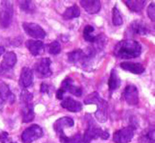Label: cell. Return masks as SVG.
Listing matches in <instances>:
<instances>
[{"mask_svg": "<svg viewBox=\"0 0 155 143\" xmlns=\"http://www.w3.org/2000/svg\"><path fill=\"white\" fill-rule=\"evenodd\" d=\"M113 53L115 57L120 59L136 58L141 54L142 46L135 40H122L115 46Z\"/></svg>", "mask_w": 155, "mask_h": 143, "instance_id": "6da1fadb", "label": "cell"}, {"mask_svg": "<svg viewBox=\"0 0 155 143\" xmlns=\"http://www.w3.org/2000/svg\"><path fill=\"white\" fill-rule=\"evenodd\" d=\"M86 105H96L97 110L94 115L101 123H104L108 119V102L102 98L97 92H93L87 95L84 100Z\"/></svg>", "mask_w": 155, "mask_h": 143, "instance_id": "7a4b0ae2", "label": "cell"}, {"mask_svg": "<svg viewBox=\"0 0 155 143\" xmlns=\"http://www.w3.org/2000/svg\"><path fill=\"white\" fill-rule=\"evenodd\" d=\"M20 99L22 105V121L24 123L31 122L35 118L32 103L33 95L26 89H24L20 93Z\"/></svg>", "mask_w": 155, "mask_h": 143, "instance_id": "3957f363", "label": "cell"}, {"mask_svg": "<svg viewBox=\"0 0 155 143\" xmlns=\"http://www.w3.org/2000/svg\"><path fill=\"white\" fill-rule=\"evenodd\" d=\"M109 138V132L107 131H103L91 117L88 120L87 129L82 137L83 143H91L93 140H96L98 138H101L103 140H107Z\"/></svg>", "mask_w": 155, "mask_h": 143, "instance_id": "277c9868", "label": "cell"}, {"mask_svg": "<svg viewBox=\"0 0 155 143\" xmlns=\"http://www.w3.org/2000/svg\"><path fill=\"white\" fill-rule=\"evenodd\" d=\"M13 5L10 1H2L0 3V27L8 28L13 17Z\"/></svg>", "mask_w": 155, "mask_h": 143, "instance_id": "5b68a950", "label": "cell"}, {"mask_svg": "<svg viewBox=\"0 0 155 143\" xmlns=\"http://www.w3.org/2000/svg\"><path fill=\"white\" fill-rule=\"evenodd\" d=\"M43 128L38 124H32L28 127L21 135V140L23 143H32L43 136Z\"/></svg>", "mask_w": 155, "mask_h": 143, "instance_id": "8992f818", "label": "cell"}, {"mask_svg": "<svg viewBox=\"0 0 155 143\" xmlns=\"http://www.w3.org/2000/svg\"><path fill=\"white\" fill-rule=\"evenodd\" d=\"M52 61L50 58H43L35 63L34 69L36 75L39 78H48L52 75L53 72L50 66Z\"/></svg>", "mask_w": 155, "mask_h": 143, "instance_id": "52a82bcc", "label": "cell"}, {"mask_svg": "<svg viewBox=\"0 0 155 143\" xmlns=\"http://www.w3.org/2000/svg\"><path fill=\"white\" fill-rule=\"evenodd\" d=\"M22 28L28 35L34 39H43L46 36L44 28L38 24L25 22L22 24Z\"/></svg>", "mask_w": 155, "mask_h": 143, "instance_id": "ba28073f", "label": "cell"}, {"mask_svg": "<svg viewBox=\"0 0 155 143\" xmlns=\"http://www.w3.org/2000/svg\"><path fill=\"white\" fill-rule=\"evenodd\" d=\"M134 135V128L127 126L117 131L113 135V141L115 143H129Z\"/></svg>", "mask_w": 155, "mask_h": 143, "instance_id": "9c48e42d", "label": "cell"}, {"mask_svg": "<svg viewBox=\"0 0 155 143\" xmlns=\"http://www.w3.org/2000/svg\"><path fill=\"white\" fill-rule=\"evenodd\" d=\"M17 62V55L13 52L6 53L0 63V76L7 74L14 67Z\"/></svg>", "mask_w": 155, "mask_h": 143, "instance_id": "30bf717a", "label": "cell"}, {"mask_svg": "<svg viewBox=\"0 0 155 143\" xmlns=\"http://www.w3.org/2000/svg\"><path fill=\"white\" fill-rule=\"evenodd\" d=\"M15 101V96L11 91L9 85L4 81H0V110L6 103L13 104Z\"/></svg>", "mask_w": 155, "mask_h": 143, "instance_id": "8fae6325", "label": "cell"}, {"mask_svg": "<svg viewBox=\"0 0 155 143\" xmlns=\"http://www.w3.org/2000/svg\"><path fill=\"white\" fill-rule=\"evenodd\" d=\"M123 96L127 103L129 105L135 106L139 103V91L134 85H127L123 92Z\"/></svg>", "mask_w": 155, "mask_h": 143, "instance_id": "7c38bea8", "label": "cell"}, {"mask_svg": "<svg viewBox=\"0 0 155 143\" xmlns=\"http://www.w3.org/2000/svg\"><path fill=\"white\" fill-rule=\"evenodd\" d=\"M61 88L64 90L65 92H68L76 97H81L82 95V89L74 84V80L71 77H66L62 81Z\"/></svg>", "mask_w": 155, "mask_h": 143, "instance_id": "4fadbf2b", "label": "cell"}, {"mask_svg": "<svg viewBox=\"0 0 155 143\" xmlns=\"http://www.w3.org/2000/svg\"><path fill=\"white\" fill-rule=\"evenodd\" d=\"M34 80V75L32 69L29 67H24L21 70L19 85L24 89H26L31 86Z\"/></svg>", "mask_w": 155, "mask_h": 143, "instance_id": "5bb4252c", "label": "cell"}, {"mask_svg": "<svg viewBox=\"0 0 155 143\" xmlns=\"http://www.w3.org/2000/svg\"><path fill=\"white\" fill-rule=\"evenodd\" d=\"M74 125V120L68 117H63L55 121L53 124V129L57 135L64 132L65 128L72 127Z\"/></svg>", "mask_w": 155, "mask_h": 143, "instance_id": "9a60e30c", "label": "cell"}, {"mask_svg": "<svg viewBox=\"0 0 155 143\" xmlns=\"http://www.w3.org/2000/svg\"><path fill=\"white\" fill-rule=\"evenodd\" d=\"M25 46L31 54L34 56H37L43 54L45 49V44L39 40H27L25 42Z\"/></svg>", "mask_w": 155, "mask_h": 143, "instance_id": "2e32d148", "label": "cell"}, {"mask_svg": "<svg viewBox=\"0 0 155 143\" xmlns=\"http://www.w3.org/2000/svg\"><path fill=\"white\" fill-rule=\"evenodd\" d=\"M61 106L63 108L73 113L79 112L82 109V104L70 96L63 98L61 103Z\"/></svg>", "mask_w": 155, "mask_h": 143, "instance_id": "e0dca14e", "label": "cell"}, {"mask_svg": "<svg viewBox=\"0 0 155 143\" xmlns=\"http://www.w3.org/2000/svg\"><path fill=\"white\" fill-rule=\"evenodd\" d=\"M130 31L133 34L147 35L150 32V28L147 25L141 20H136L130 24Z\"/></svg>", "mask_w": 155, "mask_h": 143, "instance_id": "ac0fdd59", "label": "cell"}, {"mask_svg": "<svg viewBox=\"0 0 155 143\" xmlns=\"http://www.w3.org/2000/svg\"><path fill=\"white\" fill-rule=\"evenodd\" d=\"M80 4L89 14H96L101 10V3L98 0H82Z\"/></svg>", "mask_w": 155, "mask_h": 143, "instance_id": "d6986e66", "label": "cell"}, {"mask_svg": "<svg viewBox=\"0 0 155 143\" xmlns=\"http://www.w3.org/2000/svg\"><path fill=\"white\" fill-rule=\"evenodd\" d=\"M120 67L124 70L129 72L132 74L136 75L142 74L145 71L144 67L140 63L125 62L120 63Z\"/></svg>", "mask_w": 155, "mask_h": 143, "instance_id": "ffe728a7", "label": "cell"}, {"mask_svg": "<svg viewBox=\"0 0 155 143\" xmlns=\"http://www.w3.org/2000/svg\"><path fill=\"white\" fill-rule=\"evenodd\" d=\"M68 62L70 63H81L82 65L86 59V52H84L82 49H78L74 50L67 54Z\"/></svg>", "mask_w": 155, "mask_h": 143, "instance_id": "44dd1931", "label": "cell"}, {"mask_svg": "<svg viewBox=\"0 0 155 143\" xmlns=\"http://www.w3.org/2000/svg\"><path fill=\"white\" fill-rule=\"evenodd\" d=\"M121 85V80L119 77L118 72L116 69L113 68L111 70L110 78L108 81V89L110 92L115 91Z\"/></svg>", "mask_w": 155, "mask_h": 143, "instance_id": "7402d4cb", "label": "cell"}, {"mask_svg": "<svg viewBox=\"0 0 155 143\" xmlns=\"http://www.w3.org/2000/svg\"><path fill=\"white\" fill-rule=\"evenodd\" d=\"M123 2L130 11L136 13L141 12L146 3V1L143 0H124Z\"/></svg>", "mask_w": 155, "mask_h": 143, "instance_id": "603a6c76", "label": "cell"}, {"mask_svg": "<svg viewBox=\"0 0 155 143\" xmlns=\"http://www.w3.org/2000/svg\"><path fill=\"white\" fill-rule=\"evenodd\" d=\"M81 15V10L79 7L77 5H74L67 8L64 13H63V18L65 20H71L79 17Z\"/></svg>", "mask_w": 155, "mask_h": 143, "instance_id": "cb8c5ba5", "label": "cell"}, {"mask_svg": "<svg viewBox=\"0 0 155 143\" xmlns=\"http://www.w3.org/2000/svg\"><path fill=\"white\" fill-rule=\"evenodd\" d=\"M61 143H83L81 133H77L72 136H67L64 132L58 135Z\"/></svg>", "mask_w": 155, "mask_h": 143, "instance_id": "d4e9b609", "label": "cell"}, {"mask_svg": "<svg viewBox=\"0 0 155 143\" xmlns=\"http://www.w3.org/2000/svg\"><path fill=\"white\" fill-rule=\"evenodd\" d=\"M94 31V28L91 25H87L84 27L83 30V38L86 41L91 42V43H94L97 39V35H93Z\"/></svg>", "mask_w": 155, "mask_h": 143, "instance_id": "484cf974", "label": "cell"}, {"mask_svg": "<svg viewBox=\"0 0 155 143\" xmlns=\"http://www.w3.org/2000/svg\"><path fill=\"white\" fill-rule=\"evenodd\" d=\"M18 2L20 10L26 13H33L36 10V5L32 1H20Z\"/></svg>", "mask_w": 155, "mask_h": 143, "instance_id": "4316f807", "label": "cell"}, {"mask_svg": "<svg viewBox=\"0 0 155 143\" xmlns=\"http://www.w3.org/2000/svg\"><path fill=\"white\" fill-rule=\"evenodd\" d=\"M112 23L115 26H120L123 24V18L117 5L112 9Z\"/></svg>", "mask_w": 155, "mask_h": 143, "instance_id": "83f0119b", "label": "cell"}, {"mask_svg": "<svg viewBox=\"0 0 155 143\" xmlns=\"http://www.w3.org/2000/svg\"><path fill=\"white\" fill-rule=\"evenodd\" d=\"M48 52L53 55H56L60 53L61 51V46L60 42L57 41H54L48 45Z\"/></svg>", "mask_w": 155, "mask_h": 143, "instance_id": "f1b7e54d", "label": "cell"}, {"mask_svg": "<svg viewBox=\"0 0 155 143\" xmlns=\"http://www.w3.org/2000/svg\"><path fill=\"white\" fill-rule=\"evenodd\" d=\"M154 3L152 2L150 4L147 8V15L148 16V17L151 19L152 22H154L155 21V13H154Z\"/></svg>", "mask_w": 155, "mask_h": 143, "instance_id": "f546056e", "label": "cell"}, {"mask_svg": "<svg viewBox=\"0 0 155 143\" xmlns=\"http://www.w3.org/2000/svg\"><path fill=\"white\" fill-rule=\"evenodd\" d=\"M50 85L43 82L41 84L40 86V91L41 93H49L50 92Z\"/></svg>", "mask_w": 155, "mask_h": 143, "instance_id": "4dcf8cb0", "label": "cell"}, {"mask_svg": "<svg viewBox=\"0 0 155 143\" xmlns=\"http://www.w3.org/2000/svg\"><path fill=\"white\" fill-rule=\"evenodd\" d=\"M65 94V91L60 88V89H58L57 90V91H56V98H57L58 99L63 100V96H64Z\"/></svg>", "mask_w": 155, "mask_h": 143, "instance_id": "1f68e13d", "label": "cell"}, {"mask_svg": "<svg viewBox=\"0 0 155 143\" xmlns=\"http://www.w3.org/2000/svg\"><path fill=\"white\" fill-rule=\"evenodd\" d=\"M5 52V48L3 46H0V56H1Z\"/></svg>", "mask_w": 155, "mask_h": 143, "instance_id": "d6a6232c", "label": "cell"}, {"mask_svg": "<svg viewBox=\"0 0 155 143\" xmlns=\"http://www.w3.org/2000/svg\"><path fill=\"white\" fill-rule=\"evenodd\" d=\"M2 132H0V140H1V137H2Z\"/></svg>", "mask_w": 155, "mask_h": 143, "instance_id": "836d02e7", "label": "cell"}, {"mask_svg": "<svg viewBox=\"0 0 155 143\" xmlns=\"http://www.w3.org/2000/svg\"><path fill=\"white\" fill-rule=\"evenodd\" d=\"M12 143H17V142H12Z\"/></svg>", "mask_w": 155, "mask_h": 143, "instance_id": "e575fe53", "label": "cell"}]
</instances>
